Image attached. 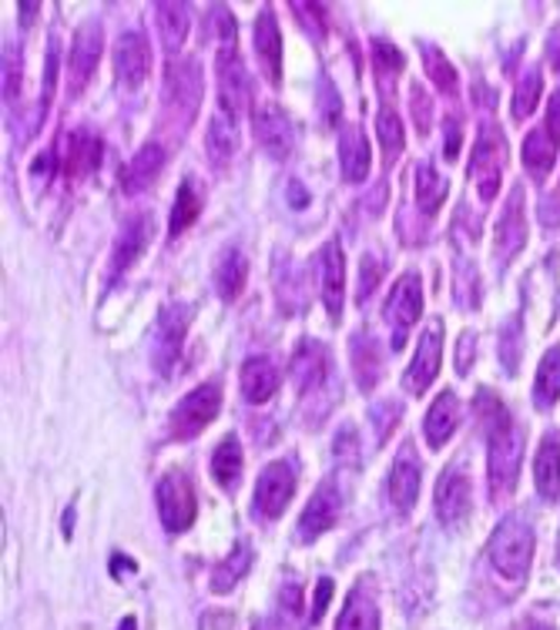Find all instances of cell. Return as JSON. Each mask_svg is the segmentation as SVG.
I'll list each match as a JSON object with an SVG mask.
<instances>
[{"mask_svg":"<svg viewBox=\"0 0 560 630\" xmlns=\"http://www.w3.org/2000/svg\"><path fill=\"white\" fill-rule=\"evenodd\" d=\"M486 423V436H490V450H486V479H490V494L494 500H504L510 489L517 486L520 476V456H524V440L520 430L514 427L510 412L497 402L494 416H483Z\"/></svg>","mask_w":560,"mask_h":630,"instance_id":"cell-1","label":"cell"},{"mask_svg":"<svg viewBox=\"0 0 560 630\" xmlns=\"http://www.w3.org/2000/svg\"><path fill=\"white\" fill-rule=\"evenodd\" d=\"M490 564L494 571L510 581V584H524L530 560H534V527L527 523L524 513H510L497 523V530L490 533Z\"/></svg>","mask_w":560,"mask_h":630,"instance_id":"cell-2","label":"cell"},{"mask_svg":"<svg viewBox=\"0 0 560 630\" xmlns=\"http://www.w3.org/2000/svg\"><path fill=\"white\" fill-rule=\"evenodd\" d=\"M155 500H158V513L168 533H182L195 523L198 513V497H195V486L182 469H172L168 476L158 479L155 489Z\"/></svg>","mask_w":560,"mask_h":630,"instance_id":"cell-3","label":"cell"},{"mask_svg":"<svg viewBox=\"0 0 560 630\" xmlns=\"http://www.w3.org/2000/svg\"><path fill=\"white\" fill-rule=\"evenodd\" d=\"M219 409H222V383H205V386H198L195 393H188L178 406H175V412H172V436L175 440H191V436H198L212 419L219 416Z\"/></svg>","mask_w":560,"mask_h":630,"instance_id":"cell-4","label":"cell"},{"mask_svg":"<svg viewBox=\"0 0 560 630\" xmlns=\"http://www.w3.org/2000/svg\"><path fill=\"white\" fill-rule=\"evenodd\" d=\"M296 494V469L289 460H275L262 469L259 483H255V510L265 520L283 517L289 500Z\"/></svg>","mask_w":560,"mask_h":630,"instance_id":"cell-5","label":"cell"},{"mask_svg":"<svg viewBox=\"0 0 560 630\" xmlns=\"http://www.w3.org/2000/svg\"><path fill=\"white\" fill-rule=\"evenodd\" d=\"M504 134L497 128H483L480 142L473 148V162H470V175L476 181V191L483 201H490L501 188V175H504Z\"/></svg>","mask_w":560,"mask_h":630,"instance_id":"cell-6","label":"cell"},{"mask_svg":"<svg viewBox=\"0 0 560 630\" xmlns=\"http://www.w3.org/2000/svg\"><path fill=\"white\" fill-rule=\"evenodd\" d=\"M191 316H195V309L185 302H172L162 309L158 329H155V366H158V373H172V366L178 363Z\"/></svg>","mask_w":560,"mask_h":630,"instance_id":"cell-7","label":"cell"},{"mask_svg":"<svg viewBox=\"0 0 560 630\" xmlns=\"http://www.w3.org/2000/svg\"><path fill=\"white\" fill-rule=\"evenodd\" d=\"M219 101H222L226 114H232V118L249 114V108H252V78L235 47L219 51Z\"/></svg>","mask_w":560,"mask_h":630,"instance_id":"cell-8","label":"cell"},{"mask_svg":"<svg viewBox=\"0 0 560 630\" xmlns=\"http://www.w3.org/2000/svg\"><path fill=\"white\" fill-rule=\"evenodd\" d=\"M419 312H424V289H419V275L416 272H406L399 283L393 286L389 299H386V319L393 325V345L399 349L406 332L416 325Z\"/></svg>","mask_w":560,"mask_h":630,"instance_id":"cell-9","label":"cell"},{"mask_svg":"<svg viewBox=\"0 0 560 630\" xmlns=\"http://www.w3.org/2000/svg\"><path fill=\"white\" fill-rule=\"evenodd\" d=\"M440 353H443V322H430L427 332L419 335V345H416V356L403 376V386L419 396V393H427L430 383L437 379L440 373Z\"/></svg>","mask_w":560,"mask_h":630,"instance_id":"cell-10","label":"cell"},{"mask_svg":"<svg viewBox=\"0 0 560 630\" xmlns=\"http://www.w3.org/2000/svg\"><path fill=\"white\" fill-rule=\"evenodd\" d=\"M165 104L178 118H191L201 104V71L195 60H175L165 71Z\"/></svg>","mask_w":560,"mask_h":630,"instance_id":"cell-11","label":"cell"},{"mask_svg":"<svg viewBox=\"0 0 560 630\" xmlns=\"http://www.w3.org/2000/svg\"><path fill=\"white\" fill-rule=\"evenodd\" d=\"M101 47H105V34L101 24L91 21L78 31L75 47H72V67H67V85H72V95H81L85 85L91 81L95 67L101 60Z\"/></svg>","mask_w":560,"mask_h":630,"instance_id":"cell-12","label":"cell"},{"mask_svg":"<svg viewBox=\"0 0 560 630\" xmlns=\"http://www.w3.org/2000/svg\"><path fill=\"white\" fill-rule=\"evenodd\" d=\"M339 513H342L339 486H336L332 479L319 483V489L312 494V500H309V507H306V513H303V520H299V537H303L306 543H312L316 537H322L326 530L336 527Z\"/></svg>","mask_w":560,"mask_h":630,"instance_id":"cell-13","label":"cell"},{"mask_svg":"<svg viewBox=\"0 0 560 630\" xmlns=\"http://www.w3.org/2000/svg\"><path fill=\"white\" fill-rule=\"evenodd\" d=\"M152 232H155V219L145 212V215H131L124 225H121V232H118V239H114V252H111V275L118 278L124 268H131L138 258H142V252L149 248V242H152Z\"/></svg>","mask_w":560,"mask_h":630,"instance_id":"cell-14","label":"cell"},{"mask_svg":"<svg viewBox=\"0 0 560 630\" xmlns=\"http://www.w3.org/2000/svg\"><path fill=\"white\" fill-rule=\"evenodd\" d=\"M255 137H259V145L275 158V162H283L293 155L296 148V131H293V121L286 118L283 108H275V104H265L255 118Z\"/></svg>","mask_w":560,"mask_h":630,"instance_id":"cell-15","label":"cell"},{"mask_svg":"<svg viewBox=\"0 0 560 630\" xmlns=\"http://www.w3.org/2000/svg\"><path fill=\"white\" fill-rule=\"evenodd\" d=\"M437 517L447 527H457L470 513V476L460 466H450L440 483H437V497H433Z\"/></svg>","mask_w":560,"mask_h":630,"instance_id":"cell-16","label":"cell"},{"mask_svg":"<svg viewBox=\"0 0 560 630\" xmlns=\"http://www.w3.org/2000/svg\"><path fill=\"white\" fill-rule=\"evenodd\" d=\"M316 272H319L322 302H326L329 316L339 319V312H342V292H345V258H342V248H339L336 239L322 245L319 262H316Z\"/></svg>","mask_w":560,"mask_h":630,"instance_id":"cell-17","label":"cell"},{"mask_svg":"<svg viewBox=\"0 0 560 630\" xmlns=\"http://www.w3.org/2000/svg\"><path fill=\"white\" fill-rule=\"evenodd\" d=\"M149 67H152V51H149V41L142 34L128 31L118 47H114V71H118V81L124 88H138L145 78H149Z\"/></svg>","mask_w":560,"mask_h":630,"instance_id":"cell-18","label":"cell"},{"mask_svg":"<svg viewBox=\"0 0 560 630\" xmlns=\"http://www.w3.org/2000/svg\"><path fill=\"white\" fill-rule=\"evenodd\" d=\"M419 497V456L413 446H403L389 469V500L399 513H409Z\"/></svg>","mask_w":560,"mask_h":630,"instance_id":"cell-19","label":"cell"},{"mask_svg":"<svg viewBox=\"0 0 560 630\" xmlns=\"http://www.w3.org/2000/svg\"><path fill=\"white\" fill-rule=\"evenodd\" d=\"M255 54L262 60V71H265L268 85L283 81V34H278L275 14L268 8L255 21Z\"/></svg>","mask_w":560,"mask_h":630,"instance_id":"cell-20","label":"cell"},{"mask_svg":"<svg viewBox=\"0 0 560 630\" xmlns=\"http://www.w3.org/2000/svg\"><path fill=\"white\" fill-rule=\"evenodd\" d=\"M329 373V353H326V345L316 342V339H303L299 349H296V356H293V383L299 393H309L316 386H322Z\"/></svg>","mask_w":560,"mask_h":630,"instance_id":"cell-21","label":"cell"},{"mask_svg":"<svg viewBox=\"0 0 560 630\" xmlns=\"http://www.w3.org/2000/svg\"><path fill=\"white\" fill-rule=\"evenodd\" d=\"M165 148L162 145H145L142 152H138L128 165H124V172H121V188L128 191V195H138V191H145L158 175H162V168H165Z\"/></svg>","mask_w":560,"mask_h":630,"instance_id":"cell-22","label":"cell"},{"mask_svg":"<svg viewBox=\"0 0 560 630\" xmlns=\"http://www.w3.org/2000/svg\"><path fill=\"white\" fill-rule=\"evenodd\" d=\"M98 162H101V142H98V137H95L91 131L78 128V131L67 134V148H64V175H72V178H85V175H91V172L98 168Z\"/></svg>","mask_w":560,"mask_h":630,"instance_id":"cell-23","label":"cell"},{"mask_svg":"<svg viewBox=\"0 0 560 630\" xmlns=\"http://www.w3.org/2000/svg\"><path fill=\"white\" fill-rule=\"evenodd\" d=\"M534 479H537V494L543 500L553 504L560 497V436L557 433L543 436L537 460H534Z\"/></svg>","mask_w":560,"mask_h":630,"instance_id":"cell-24","label":"cell"},{"mask_svg":"<svg viewBox=\"0 0 560 630\" xmlns=\"http://www.w3.org/2000/svg\"><path fill=\"white\" fill-rule=\"evenodd\" d=\"M336 630H380V604H376L370 584H363L349 594Z\"/></svg>","mask_w":560,"mask_h":630,"instance_id":"cell-25","label":"cell"},{"mask_svg":"<svg viewBox=\"0 0 560 630\" xmlns=\"http://www.w3.org/2000/svg\"><path fill=\"white\" fill-rule=\"evenodd\" d=\"M527 242V222H524V191L514 188L504 215H501V225H497V255L501 258H510L517 248H524Z\"/></svg>","mask_w":560,"mask_h":630,"instance_id":"cell-26","label":"cell"},{"mask_svg":"<svg viewBox=\"0 0 560 630\" xmlns=\"http://www.w3.org/2000/svg\"><path fill=\"white\" fill-rule=\"evenodd\" d=\"M339 158L345 181H363L370 175V145L360 124H349L339 137Z\"/></svg>","mask_w":560,"mask_h":630,"instance_id":"cell-27","label":"cell"},{"mask_svg":"<svg viewBox=\"0 0 560 630\" xmlns=\"http://www.w3.org/2000/svg\"><path fill=\"white\" fill-rule=\"evenodd\" d=\"M457 427H460V402H457V396L447 389V393H440L437 402L430 406L427 423H424V433H427L430 446L437 450V446H443V443L453 436Z\"/></svg>","mask_w":560,"mask_h":630,"instance_id":"cell-28","label":"cell"},{"mask_svg":"<svg viewBox=\"0 0 560 630\" xmlns=\"http://www.w3.org/2000/svg\"><path fill=\"white\" fill-rule=\"evenodd\" d=\"M205 148H208V162L216 168L229 165L239 152V124L232 114H216L212 124H208V137H205Z\"/></svg>","mask_w":560,"mask_h":630,"instance_id":"cell-29","label":"cell"},{"mask_svg":"<svg viewBox=\"0 0 560 630\" xmlns=\"http://www.w3.org/2000/svg\"><path fill=\"white\" fill-rule=\"evenodd\" d=\"M349 353H353V373H356V383L370 393L380 376H383V356H380V342L366 332H360L353 342H349Z\"/></svg>","mask_w":560,"mask_h":630,"instance_id":"cell-30","label":"cell"},{"mask_svg":"<svg viewBox=\"0 0 560 630\" xmlns=\"http://www.w3.org/2000/svg\"><path fill=\"white\" fill-rule=\"evenodd\" d=\"M242 469H245V453H242V443L235 433H229L216 453H212V476L222 489H235L239 479H242Z\"/></svg>","mask_w":560,"mask_h":630,"instance_id":"cell-31","label":"cell"},{"mask_svg":"<svg viewBox=\"0 0 560 630\" xmlns=\"http://www.w3.org/2000/svg\"><path fill=\"white\" fill-rule=\"evenodd\" d=\"M245 278H249V262L245 255L229 245L222 255H219V265H216V289L226 302H232L242 289H245Z\"/></svg>","mask_w":560,"mask_h":630,"instance_id":"cell-32","label":"cell"},{"mask_svg":"<svg viewBox=\"0 0 560 630\" xmlns=\"http://www.w3.org/2000/svg\"><path fill=\"white\" fill-rule=\"evenodd\" d=\"M275 386H278V373H275L272 360H265V356L245 360V366H242V396H245L249 402H265V399H272Z\"/></svg>","mask_w":560,"mask_h":630,"instance_id":"cell-33","label":"cell"},{"mask_svg":"<svg viewBox=\"0 0 560 630\" xmlns=\"http://www.w3.org/2000/svg\"><path fill=\"white\" fill-rule=\"evenodd\" d=\"M557 145H560V137H557L547 124L534 128V131L527 134V142H524V165H527L530 172H537V175H547L550 165H553Z\"/></svg>","mask_w":560,"mask_h":630,"instance_id":"cell-34","label":"cell"},{"mask_svg":"<svg viewBox=\"0 0 560 630\" xmlns=\"http://www.w3.org/2000/svg\"><path fill=\"white\" fill-rule=\"evenodd\" d=\"M249 567H252V546L249 543H239L222 564L212 571V594H229V590H235V584L249 574Z\"/></svg>","mask_w":560,"mask_h":630,"instance_id":"cell-35","label":"cell"},{"mask_svg":"<svg viewBox=\"0 0 560 630\" xmlns=\"http://www.w3.org/2000/svg\"><path fill=\"white\" fill-rule=\"evenodd\" d=\"M158 34L168 51H178L191 27V8L188 4H158Z\"/></svg>","mask_w":560,"mask_h":630,"instance_id":"cell-36","label":"cell"},{"mask_svg":"<svg viewBox=\"0 0 560 630\" xmlns=\"http://www.w3.org/2000/svg\"><path fill=\"white\" fill-rule=\"evenodd\" d=\"M560 399V345H553L543 356L540 369H537V383H534V406L537 409H550Z\"/></svg>","mask_w":560,"mask_h":630,"instance_id":"cell-37","label":"cell"},{"mask_svg":"<svg viewBox=\"0 0 560 630\" xmlns=\"http://www.w3.org/2000/svg\"><path fill=\"white\" fill-rule=\"evenodd\" d=\"M443 195H447L443 175L430 162H424L416 168V201H419V208H424L427 215H437L440 205H443Z\"/></svg>","mask_w":560,"mask_h":630,"instance_id":"cell-38","label":"cell"},{"mask_svg":"<svg viewBox=\"0 0 560 630\" xmlns=\"http://www.w3.org/2000/svg\"><path fill=\"white\" fill-rule=\"evenodd\" d=\"M198 212H201V188H198L191 178H185V181L178 185L175 208H172V235L185 232V229L198 219Z\"/></svg>","mask_w":560,"mask_h":630,"instance_id":"cell-39","label":"cell"},{"mask_svg":"<svg viewBox=\"0 0 560 630\" xmlns=\"http://www.w3.org/2000/svg\"><path fill=\"white\" fill-rule=\"evenodd\" d=\"M424 60H427V75L433 78L437 91H443V95H457L460 78H457V71L450 67V60L443 57V51H440V47L424 44Z\"/></svg>","mask_w":560,"mask_h":630,"instance_id":"cell-40","label":"cell"},{"mask_svg":"<svg viewBox=\"0 0 560 630\" xmlns=\"http://www.w3.org/2000/svg\"><path fill=\"white\" fill-rule=\"evenodd\" d=\"M376 131H380V142L386 148V158L393 162L399 152H403V142H406V131H403V121L393 108H380L376 114Z\"/></svg>","mask_w":560,"mask_h":630,"instance_id":"cell-41","label":"cell"},{"mask_svg":"<svg viewBox=\"0 0 560 630\" xmlns=\"http://www.w3.org/2000/svg\"><path fill=\"white\" fill-rule=\"evenodd\" d=\"M540 95H543V81H540V71H530L520 85H517V95H514V104H510V114L517 121L530 118L534 108L540 104Z\"/></svg>","mask_w":560,"mask_h":630,"instance_id":"cell-42","label":"cell"},{"mask_svg":"<svg viewBox=\"0 0 560 630\" xmlns=\"http://www.w3.org/2000/svg\"><path fill=\"white\" fill-rule=\"evenodd\" d=\"M373 64H376V71H380V78H383V71L393 78V75H399L403 71V54L389 44V41H373Z\"/></svg>","mask_w":560,"mask_h":630,"instance_id":"cell-43","label":"cell"},{"mask_svg":"<svg viewBox=\"0 0 560 630\" xmlns=\"http://www.w3.org/2000/svg\"><path fill=\"white\" fill-rule=\"evenodd\" d=\"M18 91H21V54L11 44V47H4V98L14 101Z\"/></svg>","mask_w":560,"mask_h":630,"instance_id":"cell-44","label":"cell"},{"mask_svg":"<svg viewBox=\"0 0 560 630\" xmlns=\"http://www.w3.org/2000/svg\"><path fill=\"white\" fill-rule=\"evenodd\" d=\"M383 275H386V258L380 262L376 255H366V258H363V275H360V283H363V286H360V299H366V296L383 283Z\"/></svg>","mask_w":560,"mask_h":630,"instance_id":"cell-45","label":"cell"},{"mask_svg":"<svg viewBox=\"0 0 560 630\" xmlns=\"http://www.w3.org/2000/svg\"><path fill=\"white\" fill-rule=\"evenodd\" d=\"M409 101H413V111H416V128H419V134H427L430 131V98L424 95V88L419 85H413L409 88Z\"/></svg>","mask_w":560,"mask_h":630,"instance_id":"cell-46","label":"cell"},{"mask_svg":"<svg viewBox=\"0 0 560 630\" xmlns=\"http://www.w3.org/2000/svg\"><path fill=\"white\" fill-rule=\"evenodd\" d=\"M293 11L299 14V24L306 21L309 27H312V34L316 37H322L326 34V8H319V4H293Z\"/></svg>","mask_w":560,"mask_h":630,"instance_id":"cell-47","label":"cell"},{"mask_svg":"<svg viewBox=\"0 0 560 630\" xmlns=\"http://www.w3.org/2000/svg\"><path fill=\"white\" fill-rule=\"evenodd\" d=\"M212 24H216L219 41H226V47H235V21H232L229 8H216L212 11Z\"/></svg>","mask_w":560,"mask_h":630,"instance_id":"cell-48","label":"cell"},{"mask_svg":"<svg viewBox=\"0 0 560 630\" xmlns=\"http://www.w3.org/2000/svg\"><path fill=\"white\" fill-rule=\"evenodd\" d=\"M54 81H57V37H51V47H47V75H44V108L51 104L54 98Z\"/></svg>","mask_w":560,"mask_h":630,"instance_id":"cell-49","label":"cell"},{"mask_svg":"<svg viewBox=\"0 0 560 630\" xmlns=\"http://www.w3.org/2000/svg\"><path fill=\"white\" fill-rule=\"evenodd\" d=\"M319 108H322V118H326L329 124H336V118H339V98H336V88H332L329 81L319 85Z\"/></svg>","mask_w":560,"mask_h":630,"instance_id":"cell-50","label":"cell"},{"mask_svg":"<svg viewBox=\"0 0 560 630\" xmlns=\"http://www.w3.org/2000/svg\"><path fill=\"white\" fill-rule=\"evenodd\" d=\"M329 597H332V581H329V577H322V581H319V587H316V607H312V620H316V623L322 620Z\"/></svg>","mask_w":560,"mask_h":630,"instance_id":"cell-51","label":"cell"},{"mask_svg":"<svg viewBox=\"0 0 560 630\" xmlns=\"http://www.w3.org/2000/svg\"><path fill=\"white\" fill-rule=\"evenodd\" d=\"M557 137H560V91H553V98H550V108H547V121H543Z\"/></svg>","mask_w":560,"mask_h":630,"instance_id":"cell-52","label":"cell"},{"mask_svg":"<svg viewBox=\"0 0 560 630\" xmlns=\"http://www.w3.org/2000/svg\"><path fill=\"white\" fill-rule=\"evenodd\" d=\"M457 369L460 373H466L470 369V360H473V335H466V339H460V353H457Z\"/></svg>","mask_w":560,"mask_h":630,"instance_id":"cell-53","label":"cell"},{"mask_svg":"<svg viewBox=\"0 0 560 630\" xmlns=\"http://www.w3.org/2000/svg\"><path fill=\"white\" fill-rule=\"evenodd\" d=\"M283 600H286V607H289L293 614H299V610H303V594H299V587H296V584H286V587H283Z\"/></svg>","mask_w":560,"mask_h":630,"instance_id":"cell-54","label":"cell"},{"mask_svg":"<svg viewBox=\"0 0 560 630\" xmlns=\"http://www.w3.org/2000/svg\"><path fill=\"white\" fill-rule=\"evenodd\" d=\"M450 134H447V158H457L460 155V131H457V121L450 118Z\"/></svg>","mask_w":560,"mask_h":630,"instance_id":"cell-55","label":"cell"},{"mask_svg":"<svg viewBox=\"0 0 560 630\" xmlns=\"http://www.w3.org/2000/svg\"><path fill=\"white\" fill-rule=\"evenodd\" d=\"M121 571H128V574H131V571H134V560H128V556H121V553H114V560H111V574L118 577Z\"/></svg>","mask_w":560,"mask_h":630,"instance_id":"cell-56","label":"cell"},{"mask_svg":"<svg viewBox=\"0 0 560 630\" xmlns=\"http://www.w3.org/2000/svg\"><path fill=\"white\" fill-rule=\"evenodd\" d=\"M72 520H75V507H67V513H64V533H72Z\"/></svg>","mask_w":560,"mask_h":630,"instance_id":"cell-57","label":"cell"},{"mask_svg":"<svg viewBox=\"0 0 560 630\" xmlns=\"http://www.w3.org/2000/svg\"><path fill=\"white\" fill-rule=\"evenodd\" d=\"M293 205H296V208L306 205V195H299V185H293Z\"/></svg>","mask_w":560,"mask_h":630,"instance_id":"cell-58","label":"cell"},{"mask_svg":"<svg viewBox=\"0 0 560 630\" xmlns=\"http://www.w3.org/2000/svg\"><path fill=\"white\" fill-rule=\"evenodd\" d=\"M118 630H138V620H134V617H124Z\"/></svg>","mask_w":560,"mask_h":630,"instance_id":"cell-59","label":"cell"},{"mask_svg":"<svg viewBox=\"0 0 560 630\" xmlns=\"http://www.w3.org/2000/svg\"><path fill=\"white\" fill-rule=\"evenodd\" d=\"M255 630H278V623H272V620H259Z\"/></svg>","mask_w":560,"mask_h":630,"instance_id":"cell-60","label":"cell"},{"mask_svg":"<svg viewBox=\"0 0 560 630\" xmlns=\"http://www.w3.org/2000/svg\"><path fill=\"white\" fill-rule=\"evenodd\" d=\"M530 630H547V627H540V623H534V627H530Z\"/></svg>","mask_w":560,"mask_h":630,"instance_id":"cell-61","label":"cell"}]
</instances>
